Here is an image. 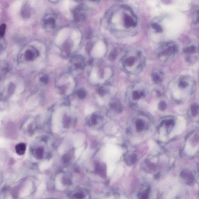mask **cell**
I'll list each match as a JSON object with an SVG mask.
<instances>
[{
    "instance_id": "obj_26",
    "label": "cell",
    "mask_w": 199,
    "mask_h": 199,
    "mask_svg": "<svg viewBox=\"0 0 199 199\" xmlns=\"http://www.w3.org/2000/svg\"><path fill=\"white\" fill-rule=\"evenodd\" d=\"M141 198L142 199H148L149 197V191L147 190L142 193L141 195Z\"/></svg>"
},
{
    "instance_id": "obj_25",
    "label": "cell",
    "mask_w": 199,
    "mask_h": 199,
    "mask_svg": "<svg viewBox=\"0 0 199 199\" xmlns=\"http://www.w3.org/2000/svg\"><path fill=\"white\" fill-rule=\"evenodd\" d=\"M40 81L42 83H45V84H47L48 83V78L46 75H44V76H42L41 77L40 79Z\"/></svg>"
},
{
    "instance_id": "obj_12",
    "label": "cell",
    "mask_w": 199,
    "mask_h": 199,
    "mask_svg": "<svg viewBox=\"0 0 199 199\" xmlns=\"http://www.w3.org/2000/svg\"><path fill=\"white\" fill-rule=\"evenodd\" d=\"M30 9L27 4H25L23 6L21 10V16L24 18H28L30 16Z\"/></svg>"
},
{
    "instance_id": "obj_35",
    "label": "cell",
    "mask_w": 199,
    "mask_h": 199,
    "mask_svg": "<svg viewBox=\"0 0 199 199\" xmlns=\"http://www.w3.org/2000/svg\"><path fill=\"white\" fill-rule=\"evenodd\" d=\"M90 1H94V2H98V1H100V0H90Z\"/></svg>"
},
{
    "instance_id": "obj_23",
    "label": "cell",
    "mask_w": 199,
    "mask_h": 199,
    "mask_svg": "<svg viewBox=\"0 0 199 199\" xmlns=\"http://www.w3.org/2000/svg\"><path fill=\"white\" fill-rule=\"evenodd\" d=\"M117 56V52L115 50H114L110 53L109 55V59L110 60L113 61L115 60Z\"/></svg>"
},
{
    "instance_id": "obj_15",
    "label": "cell",
    "mask_w": 199,
    "mask_h": 199,
    "mask_svg": "<svg viewBox=\"0 0 199 199\" xmlns=\"http://www.w3.org/2000/svg\"><path fill=\"white\" fill-rule=\"evenodd\" d=\"M191 113L192 116H196L198 114L199 106L198 105L196 104H193L191 108Z\"/></svg>"
},
{
    "instance_id": "obj_27",
    "label": "cell",
    "mask_w": 199,
    "mask_h": 199,
    "mask_svg": "<svg viewBox=\"0 0 199 199\" xmlns=\"http://www.w3.org/2000/svg\"><path fill=\"white\" fill-rule=\"evenodd\" d=\"M91 121L93 124H95L97 123V116L96 115H93L91 119Z\"/></svg>"
},
{
    "instance_id": "obj_20",
    "label": "cell",
    "mask_w": 199,
    "mask_h": 199,
    "mask_svg": "<svg viewBox=\"0 0 199 199\" xmlns=\"http://www.w3.org/2000/svg\"><path fill=\"white\" fill-rule=\"evenodd\" d=\"M7 47V43L4 39L0 40V53L4 50Z\"/></svg>"
},
{
    "instance_id": "obj_6",
    "label": "cell",
    "mask_w": 199,
    "mask_h": 199,
    "mask_svg": "<svg viewBox=\"0 0 199 199\" xmlns=\"http://www.w3.org/2000/svg\"><path fill=\"white\" fill-rule=\"evenodd\" d=\"M124 25L127 29L135 27L137 25V22L136 19L130 15H125L124 17Z\"/></svg>"
},
{
    "instance_id": "obj_7",
    "label": "cell",
    "mask_w": 199,
    "mask_h": 199,
    "mask_svg": "<svg viewBox=\"0 0 199 199\" xmlns=\"http://www.w3.org/2000/svg\"><path fill=\"white\" fill-rule=\"evenodd\" d=\"M83 8L81 7H76L74 11V16L75 21L77 22H83L86 19L85 16L84 14L82 12Z\"/></svg>"
},
{
    "instance_id": "obj_22",
    "label": "cell",
    "mask_w": 199,
    "mask_h": 199,
    "mask_svg": "<svg viewBox=\"0 0 199 199\" xmlns=\"http://www.w3.org/2000/svg\"><path fill=\"white\" fill-rule=\"evenodd\" d=\"M159 109L161 111H164L167 108V104L164 101H161L159 104L158 106Z\"/></svg>"
},
{
    "instance_id": "obj_11",
    "label": "cell",
    "mask_w": 199,
    "mask_h": 199,
    "mask_svg": "<svg viewBox=\"0 0 199 199\" xmlns=\"http://www.w3.org/2000/svg\"><path fill=\"white\" fill-rule=\"evenodd\" d=\"M181 176L182 178H185L187 180V183H189V184L193 183L194 181V177L192 174L189 172H187L186 170H184L182 171L181 174Z\"/></svg>"
},
{
    "instance_id": "obj_31",
    "label": "cell",
    "mask_w": 199,
    "mask_h": 199,
    "mask_svg": "<svg viewBox=\"0 0 199 199\" xmlns=\"http://www.w3.org/2000/svg\"><path fill=\"white\" fill-rule=\"evenodd\" d=\"M64 127H68V125H69V120H68L67 118H66L64 119Z\"/></svg>"
},
{
    "instance_id": "obj_17",
    "label": "cell",
    "mask_w": 199,
    "mask_h": 199,
    "mask_svg": "<svg viewBox=\"0 0 199 199\" xmlns=\"http://www.w3.org/2000/svg\"><path fill=\"white\" fill-rule=\"evenodd\" d=\"M151 27L156 33H161L162 32L163 29L162 27L156 23H153L151 25Z\"/></svg>"
},
{
    "instance_id": "obj_10",
    "label": "cell",
    "mask_w": 199,
    "mask_h": 199,
    "mask_svg": "<svg viewBox=\"0 0 199 199\" xmlns=\"http://www.w3.org/2000/svg\"><path fill=\"white\" fill-rule=\"evenodd\" d=\"M26 145L24 143L18 144L15 146V151L17 155L22 156L25 154L26 150Z\"/></svg>"
},
{
    "instance_id": "obj_24",
    "label": "cell",
    "mask_w": 199,
    "mask_h": 199,
    "mask_svg": "<svg viewBox=\"0 0 199 199\" xmlns=\"http://www.w3.org/2000/svg\"><path fill=\"white\" fill-rule=\"evenodd\" d=\"M137 156L135 154H133L129 157V161H130V163H134L137 161Z\"/></svg>"
},
{
    "instance_id": "obj_14",
    "label": "cell",
    "mask_w": 199,
    "mask_h": 199,
    "mask_svg": "<svg viewBox=\"0 0 199 199\" xmlns=\"http://www.w3.org/2000/svg\"><path fill=\"white\" fill-rule=\"evenodd\" d=\"M110 107L113 109L115 110L118 112L120 113L122 112L121 106L119 103L117 102H113L110 104Z\"/></svg>"
},
{
    "instance_id": "obj_33",
    "label": "cell",
    "mask_w": 199,
    "mask_h": 199,
    "mask_svg": "<svg viewBox=\"0 0 199 199\" xmlns=\"http://www.w3.org/2000/svg\"><path fill=\"white\" fill-rule=\"evenodd\" d=\"M174 124V121L172 119L168 121H167L166 122V126H169L172 125V124Z\"/></svg>"
},
{
    "instance_id": "obj_21",
    "label": "cell",
    "mask_w": 199,
    "mask_h": 199,
    "mask_svg": "<svg viewBox=\"0 0 199 199\" xmlns=\"http://www.w3.org/2000/svg\"><path fill=\"white\" fill-rule=\"evenodd\" d=\"M15 85L12 83H10V85H9L8 89V93L9 95H11L13 94V93L15 92Z\"/></svg>"
},
{
    "instance_id": "obj_8",
    "label": "cell",
    "mask_w": 199,
    "mask_h": 199,
    "mask_svg": "<svg viewBox=\"0 0 199 199\" xmlns=\"http://www.w3.org/2000/svg\"><path fill=\"white\" fill-rule=\"evenodd\" d=\"M38 55V51L34 48H31L26 51L25 53V60L28 61H33Z\"/></svg>"
},
{
    "instance_id": "obj_1",
    "label": "cell",
    "mask_w": 199,
    "mask_h": 199,
    "mask_svg": "<svg viewBox=\"0 0 199 199\" xmlns=\"http://www.w3.org/2000/svg\"><path fill=\"white\" fill-rule=\"evenodd\" d=\"M146 58L142 50L134 49L127 51L123 59L124 70L128 74L136 75L144 69Z\"/></svg>"
},
{
    "instance_id": "obj_32",
    "label": "cell",
    "mask_w": 199,
    "mask_h": 199,
    "mask_svg": "<svg viewBox=\"0 0 199 199\" xmlns=\"http://www.w3.org/2000/svg\"><path fill=\"white\" fill-rule=\"evenodd\" d=\"M63 160L65 162H68L69 160V156H68V155H65L64 157Z\"/></svg>"
},
{
    "instance_id": "obj_3",
    "label": "cell",
    "mask_w": 199,
    "mask_h": 199,
    "mask_svg": "<svg viewBox=\"0 0 199 199\" xmlns=\"http://www.w3.org/2000/svg\"><path fill=\"white\" fill-rule=\"evenodd\" d=\"M147 89L143 83L137 82L130 86L127 92V99L131 106H135L140 100L145 98Z\"/></svg>"
},
{
    "instance_id": "obj_13",
    "label": "cell",
    "mask_w": 199,
    "mask_h": 199,
    "mask_svg": "<svg viewBox=\"0 0 199 199\" xmlns=\"http://www.w3.org/2000/svg\"><path fill=\"white\" fill-rule=\"evenodd\" d=\"M43 24L46 29L54 28L55 26V20L52 18H48L44 20Z\"/></svg>"
},
{
    "instance_id": "obj_30",
    "label": "cell",
    "mask_w": 199,
    "mask_h": 199,
    "mask_svg": "<svg viewBox=\"0 0 199 199\" xmlns=\"http://www.w3.org/2000/svg\"><path fill=\"white\" fill-rule=\"evenodd\" d=\"M75 196L77 198H83L84 197V195L83 194L81 193H78L75 194Z\"/></svg>"
},
{
    "instance_id": "obj_4",
    "label": "cell",
    "mask_w": 199,
    "mask_h": 199,
    "mask_svg": "<svg viewBox=\"0 0 199 199\" xmlns=\"http://www.w3.org/2000/svg\"><path fill=\"white\" fill-rule=\"evenodd\" d=\"M178 47L173 42H166L163 43L158 48V57L162 61H166L174 57L178 52Z\"/></svg>"
},
{
    "instance_id": "obj_5",
    "label": "cell",
    "mask_w": 199,
    "mask_h": 199,
    "mask_svg": "<svg viewBox=\"0 0 199 199\" xmlns=\"http://www.w3.org/2000/svg\"><path fill=\"white\" fill-rule=\"evenodd\" d=\"M183 52L186 55L187 61L190 62L196 61L198 58V47L196 44H190L184 47Z\"/></svg>"
},
{
    "instance_id": "obj_16",
    "label": "cell",
    "mask_w": 199,
    "mask_h": 199,
    "mask_svg": "<svg viewBox=\"0 0 199 199\" xmlns=\"http://www.w3.org/2000/svg\"><path fill=\"white\" fill-rule=\"evenodd\" d=\"M144 124L143 121L142 120H138L137 121L136 123V129L138 132L141 131L143 130L144 128Z\"/></svg>"
},
{
    "instance_id": "obj_34",
    "label": "cell",
    "mask_w": 199,
    "mask_h": 199,
    "mask_svg": "<svg viewBox=\"0 0 199 199\" xmlns=\"http://www.w3.org/2000/svg\"><path fill=\"white\" fill-rule=\"evenodd\" d=\"M91 36H92V33L91 32L89 31L87 33L86 37H87V38H91Z\"/></svg>"
},
{
    "instance_id": "obj_29",
    "label": "cell",
    "mask_w": 199,
    "mask_h": 199,
    "mask_svg": "<svg viewBox=\"0 0 199 199\" xmlns=\"http://www.w3.org/2000/svg\"><path fill=\"white\" fill-rule=\"evenodd\" d=\"M92 48V44L90 43H88L86 46V49L88 51H90L91 50Z\"/></svg>"
},
{
    "instance_id": "obj_18",
    "label": "cell",
    "mask_w": 199,
    "mask_h": 199,
    "mask_svg": "<svg viewBox=\"0 0 199 199\" xmlns=\"http://www.w3.org/2000/svg\"><path fill=\"white\" fill-rule=\"evenodd\" d=\"M77 95L78 97L81 99H83L85 98L86 95H87V93H86V91L85 90L83 89H81L78 91L77 92Z\"/></svg>"
},
{
    "instance_id": "obj_36",
    "label": "cell",
    "mask_w": 199,
    "mask_h": 199,
    "mask_svg": "<svg viewBox=\"0 0 199 199\" xmlns=\"http://www.w3.org/2000/svg\"><path fill=\"white\" fill-rule=\"evenodd\" d=\"M115 1H120V0H115Z\"/></svg>"
},
{
    "instance_id": "obj_9",
    "label": "cell",
    "mask_w": 199,
    "mask_h": 199,
    "mask_svg": "<svg viewBox=\"0 0 199 199\" xmlns=\"http://www.w3.org/2000/svg\"><path fill=\"white\" fill-rule=\"evenodd\" d=\"M152 78L154 83L156 84H159L161 83L163 80V73L159 70L154 71L152 74Z\"/></svg>"
},
{
    "instance_id": "obj_2",
    "label": "cell",
    "mask_w": 199,
    "mask_h": 199,
    "mask_svg": "<svg viewBox=\"0 0 199 199\" xmlns=\"http://www.w3.org/2000/svg\"><path fill=\"white\" fill-rule=\"evenodd\" d=\"M174 92H180L181 95L180 102L191 95L194 92L196 83L192 78L189 76H182L175 81Z\"/></svg>"
},
{
    "instance_id": "obj_19",
    "label": "cell",
    "mask_w": 199,
    "mask_h": 199,
    "mask_svg": "<svg viewBox=\"0 0 199 199\" xmlns=\"http://www.w3.org/2000/svg\"><path fill=\"white\" fill-rule=\"evenodd\" d=\"M6 26L3 24L0 25V38H3L6 33Z\"/></svg>"
},
{
    "instance_id": "obj_28",
    "label": "cell",
    "mask_w": 199,
    "mask_h": 199,
    "mask_svg": "<svg viewBox=\"0 0 199 199\" xmlns=\"http://www.w3.org/2000/svg\"><path fill=\"white\" fill-rule=\"evenodd\" d=\"M98 92L100 95H104L105 94V91L103 88H101L98 90Z\"/></svg>"
}]
</instances>
